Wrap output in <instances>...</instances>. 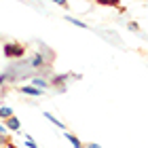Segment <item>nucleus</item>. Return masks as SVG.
Listing matches in <instances>:
<instances>
[{
	"label": "nucleus",
	"instance_id": "nucleus-1",
	"mask_svg": "<svg viewBox=\"0 0 148 148\" xmlns=\"http://www.w3.org/2000/svg\"><path fill=\"white\" fill-rule=\"evenodd\" d=\"M28 51V47L23 42H17V40H9V42L2 45V53L6 59H21Z\"/></svg>",
	"mask_w": 148,
	"mask_h": 148
},
{
	"label": "nucleus",
	"instance_id": "nucleus-18",
	"mask_svg": "<svg viewBox=\"0 0 148 148\" xmlns=\"http://www.w3.org/2000/svg\"><path fill=\"white\" fill-rule=\"evenodd\" d=\"M36 148H38V146H36Z\"/></svg>",
	"mask_w": 148,
	"mask_h": 148
},
{
	"label": "nucleus",
	"instance_id": "nucleus-12",
	"mask_svg": "<svg viewBox=\"0 0 148 148\" xmlns=\"http://www.w3.org/2000/svg\"><path fill=\"white\" fill-rule=\"evenodd\" d=\"M25 146H28V148H36L38 144H36V140L32 136H25Z\"/></svg>",
	"mask_w": 148,
	"mask_h": 148
},
{
	"label": "nucleus",
	"instance_id": "nucleus-3",
	"mask_svg": "<svg viewBox=\"0 0 148 148\" xmlns=\"http://www.w3.org/2000/svg\"><path fill=\"white\" fill-rule=\"evenodd\" d=\"M17 91L19 93H25V95H32V97L45 95V89H38V87H34V85H21V87H17Z\"/></svg>",
	"mask_w": 148,
	"mask_h": 148
},
{
	"label": "nucleus",
	"instance_id": "nucleus-17",
	"mask_svg": "<svg viewBox=\"0 0 148 148\" xmlns=\"http://www.w3.org/2000/svg\"><path fill=\"white\" fill-rule=\"evenodd\" d=\"M6 131H9V129H6V127H4L2 123H0V133H6Z\"/></svg>",
	"mask_w": 148,
	"mask_h": 148
},
{
	"label": "nucleus",
	"instance_id": "nucleus-14",
	"mask_svg": "<svg viewBox=\"0 0 148 148\" xmlns=\"http://www.w3.org/2000/svg\"><path fill=\"white\" fill-rule=\"evenodd\" d=\"M6 83H11L9 74H0V87H2V85H6Z\"/></svg>",
	"mask_w": 148,
	"mask_h": 148
},
{
	"label": "nucleus",
	"instance_id": "nucleus-7",
	"mask_svg": "<svg viewBox=\"0 0 148 148\" xmlns=\"http://www.w3.org/2000/svg\"><path fill=\"white\" fill-rule=\"evenodd\" d=\"M0 148H19V146H15V142H13L11 136H6V133H0Z\"/></svg>",
	"mask_w": 148,
	"mask_h": 148
},
{
	"label": "nucleus",
	"instance_id": "nucleus-10",
	"mask_svg": "<svg viewBox=\"0 0 148 148\" xmlns=\"http://www.w3.org/2000/svg\"><path fill=\"white\" fill-rule=\"evenodd\" d=\"M66 21H70V23H74V25H76V28H89V25H87V23H83V21H80V19H76V17H72V15H66Z\"/></svg>",
	"mask_w": 148,
	"mask_h": 148
},
{
	"label": "nucleus",
	"instance_id": "nucleus-16",
	"mask_svg": "<svg viewBox=\"0 0 148 148\" xmlns=\"http://www.w3.org/2000/svg\"><path fill=\"white\" fill-rule=\"evenodd\" d=\"M85 148H102V146L95 144V142H87V144H85Z\"/></svg>",
	"mask_w": 148,
	"mask_h": 148
},
{
	"label": "nucleus",
	"instance_id": "nucleus-15",
	"mask_svg": "<svg viewBox=\"0 0 148 148\" xmlns=\"http://www.w3.org/2000/svg\"><path fill=\"white\" fill-rule=\"evenodd\" d=\"M129 30H131V32H138V30H140V25H138L136 21H129Z\"/></svg>",
	"mask_w": 148,
	"mask_h": 148
},
{
	"label": "nucleus",
	"instance_id": "nucleus-6",
	"mask_svg": "<svg viewBox=\"0 0 148 148\" xmlns=\"http://www.w3.org/2000/svg\"><path fill=\"white\" fill-rule=\"evenodd\" d=\"M64 138L72 144V148H85V144L78 140V136H74V133H72V131H68V129H64Z\"/></svg>",
	"mask_w": 148,
	"mask_h": 148
},
{
	"label": "nucleus",
	"instance_id": "nucleus-13",
	"mask_svg": "<svg viewBox=\"0 0 148 148\" xmlns=\"http://www.w3.org/2000/svg\"><path fill=\"white\" fill-rule=\"evenodd\" d=\"M51 2H55V4H59V6H62V9H66V11L70 9V2H68V0H51Z\"/></svg>",
	"mask_w": 148,
	"mask_h": 148
},
{
	"label": "nucleus",
	"instance_id": "nucleus-4",
	"mask_svg": "<svg viewBox=\"0 0 148 148\" xmlns=\"http://www.w3.org/2000/svg\"><path fill=\"white\" fill-rule=\"evenodd\" d=\"M2 125H4L9 131H15V133H19V129H21V121H19L15 114H11L9 119H4V121H2Z\"/></svg>",
	"mask_w": 148,
	"mask_h": 148
},
{
	"label": "nucleus",
	"instance_id": "nucleus-2",
	"mask_svg": "<svg viewBox=\"0 0 148 148\" xmlns=\"http://www.w3.org/2000/svg\"><path fill=\"white\" fill-rule=\"evenodd\" d=\"M68 78H70V74H55V76H51L49 87L55 89L57 93H64L66 89H68Z\"/></svg>",
	"mask_w": 148,
	"mask_h": 148
},
{
	"label": "nucleus",
	"instance_id": "nucleus-11",
	"mask_svg": "<svg viewBox=\"0 0 148 148\" xmlns=\"http://www.w3.org/2000/svg\"><path fill=\"white\" fill-rule=\"evenodd\" d=\"M11 114H13V108H9V106H0V121L9 119Z\"/></svg>",
	"mask_w": 148,
	"mask_h": 148
},
{
	"label": "nucleus",
	"instance_id": "nucleus-9",
	"mask_svg": "<svg viewBox=\"0 0 148 148\" xmlns=\"http://www.w3.org/2000/svg\"><path fill=\"white\" fill-rule=\"evenodd\" d=\"M30 80H32L30 85L38 87V89H49V80H45V78H40V76H36V78H30Z\"/></svg>",
	"mask_w": 148,
	"mask_h": 148
},
{
	"label": "nucleus",
	"instance_id": "nucleus-5",
	"mask_svg": "<svg viewBox=\"0 0 148 148\" xmlns=\"http://www.w3.org/2000/svg\"><path fill=\"white\" fill-rule=\"evenodd\" d=\"M99 6H110V9H119V13H125L127 9L121 4V0H95Z\"/></svg>",
	"mask_w": 148,
	"mask_h": 148
},
{
	"label": "nucleus",
	"instance_id": "nucleus-8",
	"mask_svg": "<svg viewBox=\"0 0 148 148\" xmlns=\"http://www.w3.org/2000/svg\"><path fill=\"white\" fill-rule=\"evenodd\" d=\"M42 116H45L47 121H49V123H53V125H57L59 129H68V127H66V125H64V123H62V121H59V119H55V116H53L51 112H42Z\"/></svg>",
	"mask_w": 148,
	"mask_h": 148
}]
</instances>
